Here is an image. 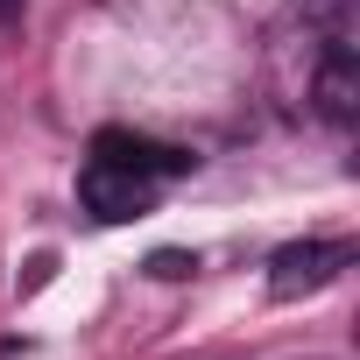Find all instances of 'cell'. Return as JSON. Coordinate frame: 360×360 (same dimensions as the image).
<instances>
[{
	"label": "cell",
	"mask_w": 360,
	"mask_h": 360,
	"mask_svg": "<svg viewBox=\"0 0 360 360\" xmlns=\"http://www.w3.org/2000/svg\"><path fill=\"white\" fill-rule=\"evenodd\" d=\"M78 198H85L92 219L120 226V219H141V212L155 205V176H141V169H127V162H106V155H85Z\"/></svg>",
	"instance_id": "1"
},
{
	"label": "cell",
	"mask_w": 360,
	"mask_h": 360,
	"mask_svg": "<svg viewBox=\"0 0 360 360\" xmlns=\"http://www.w3.org/2000/svg\"><path fill=\"white\" fill-rule=\"evenodd\" d=\"M353 262V248L346 240H290V248H276V262H269V297H311V290H325L339 269Z\"/></svg>",
	"instance_id": "2"
},
{
	"label": "cell",
	"mask_w": 360,
	"mask_h": 360,
	"mask_svg": "<svg viewBox=\"0 0 360 360\" xmlns=\"http://www.w3.org/2000/svg\"><path fill=\"white\" fill-rule=\"evenodd\" d=\"M311 99H318V113H325L332 127H346V120L360 113V57H353L346 29H332V36H325V57H318Z\"/></svg>",
	"instance_id": "3"
},
{
	"label": "cell",
	"mask_w": 360,
	"mask_h": 360,
	"mask_svg": "<svg viewBox=\"0 0 360 360\" xmlns=\"http://www.w3.org/2000/svg\"><path fill=\"white\" fill-rule=\"evenodd\" d=\"M92 155H106V162H127V169H141V176H191L198 169V155L191 148H169V141H148V134H127V127H106V134H92Z\"/></svg>",
	"instance_id": "4"
},
{
	"label": "cell",
	"mask_w": 360,
	"mask_h": 360,
	"mask_svg": "<svg viewBox=\"0 0 360 360\" xmlns=\"http://www.w3.org/2000/svg\"><path fill=\"white\" fill-rule=\"evenodd\" d=\"M148 269H155V276H191V269H198V262H191V255H169V248H162V255H155V262H148Z\"/></svg>",
	"instance_id": "5"
},
{
	"label": "cell",
	"mask_w": 360,
	"mask_h": 360,
	"mask_svg": "<svg viewBox=\"0 0 360 360\" xmlns=\"http://www.w3.org/2000/svg\"><path fill=\"white\" fill-rule=\"evenodd\" d=\"M15 8H22V0H0V15H15Z\"/></svg>",
	"instance_id": "6"
}]
</instances>
